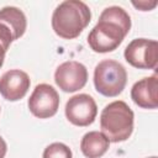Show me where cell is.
I'll list each match as a JSON object with an SVG mask.
<instances>
[{
    "label": "cell",
    "instance_id": "7a4b0ae2",
    "mask_svg": "<svg viewBox=\"0 0 158 158\" xmlns=\"http://www.w3.org/2000/svg\"><path fill=\"white\" fill-rule=\"evenodd\" d=\"M90 19L91 12L85 2L80 0H65L53 11L52 28L57 36L64 40H73L89 25Z\"/></svg>",
    "mask_w": 158,
    "mask_h": 158
},
{
    "label": "cell",
    "instance_id": "52a82bcc",
    "mask_svg": "<svg viewBox=\"0 0 158 158\" xmlns=\"http://www.w3.org/2000/svg\"><path fill=\"white\" fill-rule=\"evenodd\" d=\"M96 115H98L96 102L88 94L74 95L65 104V116L68 121L75 126L85 127L91 125Z\"/></svg>",
    "mask_w": 158,
    "mask_h": 158
},
{
    "label": "cell",
    "instance_id": "7c38bea8",
    "mask_svg": "<svg viewBox=\"0 0 158 158\" xmlns=\"http://www.w3.org/2000/svg\"><path fill=\"white\" fill-rule=\"evenodd\" d=\"M0 22L6 25L11 31L12 40L20 38L27 27V20L22 10L15 6H5L0 10Z\"/></svg>",
    "mask_w": 158,
    "mask_h": 158
},
{
    "label": "cell",
    "instance_id": "6da1fadb",
    "mask_svg": "<svg viewBox=\"0 0 158 158\" xmlns=\"http://www.w3.org/2000/svg\"><path fill=\"white\" fill-rule=\"evenodd\" d=\"M130 28L131 17L126 10L120 6H109L88 35V43L94 52H112L122 43Z\"/></svg>",
    "mask_w": 158,
    "mask_h": 158
},
{
    "label": "cell",
    "instance_id": "5bb4252c",
    "mask_svg": "<svg viewBox=\"0 0 158 158\" xmlns=\"http://www.w3.org/2000/svg\"><path fill=\"white\" fill-rule=\"evenodd\" d=\"M12 35L11 31L9 30V27L4 23L0 22V68L4 64V59H5V54L6 51L9 49L11 42H12Z\"/></svg>",
    "mask_w": 158,
    "mask_h": 158
},
{
    "label": "cell",
    "instance_id": "2e32d148",
    "mask_svg": "<svg viewBox=\"0 0 158 158\" xmlns=\"http://www.w3.org/2000/svg\"><path fill=\"white\" fill-rule=\"evenodd\" d=\"M6 151H7L6 142H5V141H4V138L0 136V158H4V157H5Z\"/></svg>",
    "mask_w": 158,
    "mask_h": 158
},
{
    "label": "cell",
    "instance_id": "30bf717a",
    "mask_svg": "<svg viewBox=\"0 0 158 158\" xmlns=\"http://www.w3.org/2000/svg\"><path fill=\"white\" fill-rule=\"evenodd\" d=\"M131 99L142 109H157L158 106V77L153 74L133 84Z\"/></svg>",
    "mask_w": 158,
    "mask_h": 158
},
{
    "label": "cell",
    "instance_id": "8992f818",
    "mask_svg": "<svg viewBox=\"0 0 158 158\" xmlns=\"http://www.w3.org/2000/svg\"><path fill=\"white\" fill-rule=\"evenodd\" d=\"M59 107V95L49 84H38L30 99L28 109L31 114L38 118H48L57 114Z\"/></svg>",
    "mask_w": 158,
    "mask_h": 158
},
{
    "label": "cell",
    "instance_id": "5b68a950",
    "mask_svg": "<svg viewBox=\"0 0 158 158\" xmlns=\"http://www.w3.org/2000/svg\"><path fill=\"white\" fill-rule=\"evenodd\" d=\"M125 59L138 69H156L158 63V43L154 40L136 38L125 48Z\"/></svg>",
    "mask_w": 158,
    "mask_h": 158
},
{
    "label": "cell",
    "instance_id": "ba28073f",
    "mask_svg": "<svg viewBox=\"0 0 158 158\" xmlns=\"http://www.w3.org/2000/svg\"><path fill=\"white\" fill-rule=\"evenodd\" d=\"M54 81L65 93H74L85 86L88 81V69L84 64L68 60L62 63L54 73Z\"/></svg>",
    "mask_w": 158,
    "mask_h": 158
},
{
    "label": "cell",
    "instance_id": "e0dca14e",
    "mask_svg": "<svg viewBox=\"0 0 158 158\" xmlns=\"http://www.w3.org/2000/svg\"><path fill=\"white\" fill-rule=\"evenodd\" d=\"M149 158H157V157H156V156H153V157H149Z\"/></svg>",
    "mask_w": 158,
    "mask_h": 158
},
{
    "label": "cell",
    "instance_id": "9c48e42d",
    "mask_svg": "<svg viewBox=\"0 0 158 158\" xmlns=\"http://www.w3.org/2000/svg\"><path fill=\"white\" fill-rule=\"evenodd\" d=\"M30 77L20 69H11L0 77V94L9 101L22 99L30 89Z\"/></svg>",
    "mask_w": 158,
    "mask_h": 158
},
{
    "label": "cell",
    "instance_id": "3957f363",
    "mask_svg": "<svg viewBox=\"0 0 158 158\" xmlns=\"http://www.w3.org/2000/svg\"><path fill=\"white\" fill-rule=\"evenodd\" d=\"M133 118V111L125 101H112L109 105H106L101 111V133L110 142H123L132 135Z\"/></svg>",
    "mask_w": 158,
    "mask_h": 158
},
{
    "label": "cell",
    "instance_id": "277c9868",
    "mask_svg": "<svg viewBox=\"0 0 158 158\" xmlns=\"http://www.w3.org/2000/svg\"><path fill=\"white\" fill-rule=\"evenodd\" d=\"M127 83V72L125 67L114 60H101L94 70V85L98 93L107 98H115L122 93Z\"/></svg>",
    "mask_w": 158,
    "mask_h": 158
},
{
    "label": "cell",
    "instance_id": "9a60e30c",
    "mask_svg": "<svg viewBox=\"0 0 158 158\" xmlns=\"http://www.w3.org/2000/svg\"><path fill=\"white\" fill-rule=\"evenodd\" d=\"M157 1L153 0V1H132V5L141 10V11H149V10H153L156 6H157Z\"/></svg>",
    "mask_w": 158,
    "mask_h": 158
},
{
    "label": "cell",
    "instance_id": "4fadbf2b",
    "mask_svg": "<svg viewBox=\"0 0 158 158\" xmlns=\"http://www.w3.org/2000/svg\"><path fill=\"white\" fill-rule=\"evenodd\" d=\"M43 158H73V154L67 144L54 142L44 148Z\"/></svg>",
    "mask_w": 158,
    "mask_h": 158
},
{
    "label": "cell",
    "instance_id": "8fae6325",
    "mask_svg": "<svg viewBox=\"0 0 158 158\" xmlns=\"http://www.w3.org/2000/svg\"><path fill=\"white\" fill-rule=\"evenodd\" d=\"M110 146V141L99 131H90L85 133L80 142V149L86 158L102 157Z\"/></svg>",
    "mask_w": 158,
    "mask_h": 158
}]
</instances>
